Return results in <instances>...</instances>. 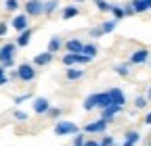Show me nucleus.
Wrapping results in <instances>:
<instances>
[{"mask_svg":"<svg viewBox=\"0 0 151 146\" xmlns=\"http://www.w3.org/2000/svg\"><path fill=\"white\" fill-rule=\"evenodd\" d=\"M107 127H109V123H107V121H103V119L99 117V119H94V121H88V123L84 125V134H94V136H105V132H107Z\"/></svg>","mask_w":151,"mask_h":146,"instance_id":"obj_3","label":"nucleus"},{"mask_svg":"<svg viewBox=\"0 0 151 146\" xmlns=\"http://www.w3.org/2000/svg\"><path fill=\"white\" fill-rule=\"evenodd\" d=\"M109 13L113 15V19H116V21H122L124 17H126L124 15V6H120V4H111L109 6Z\"/></svg>","mask_w":151,"mask_h":146,"instance_id":"obj_21","label":"nucleus"},{"mask_svg":"<svg viewBox=\"0 0 151 146\" xmlns=\"http://www.w3.org/2000/svg\"><path fill=\"white\" fill-rule=\"evenodd\" d=\"M63 48H65V54H80L84 50V42L80 38H69V40H65Z\"/></svg>","mask_w":151,"mask_h":146,"instance_id":"obj_10","label":"nucleus"},{"mask_svg":"<svg viewBox=\"0 0 151 146\" xmlns=\"http://www.w3.org/2000/svg\"><path fill=\"white\" fill-rule=\"evenodd\" d=\"M113 146H118V144H113Z\"/></svg>","mask_w":151,"mask_h":146,"instance_id":"obj_48","label":"nucleus"},{"mask_svg":"<svg viewBox=\"0 0 151 146\" xmlns=\"http://www.w3.org/2000/svg\"><path fill=\"white\" fill-rule=\"evenodd\" d=\"M88 35H90V38H97V40H99V38H103L105 33H103L101 25H97V27H90V29H88Z\"/></svg>","mask_w":151,"mask_h":146,"instance_id":"obj_33","label":"nucleus"},{"mask_svg":"<svg viewBox=\"0 0 151 146\" xmlns=\"http://www.w3.org/2000/svg\"><path fill=\"white\" fill-rule=\"evenodd\" d=\"M84 146H101V144H99V140H97V138H88Z\"/></svg>","mask_w":151,"mask_h":146,"instance_id":"obj_40","label":"nucleus"},{"mask_svg":"<svg viewBox=\"0 0 151 146\" xmlns=\"http://www.w3.org/2000/svg\"><path fill=\"white\" fill-rule=\"evenodd\" d=\"M82 54H86V57H90V59H97L99 57V46L97 44H84Z\"/></svg>","mask_w":151,"mask_h":146,"instance_id":"obj_20","label":"nucleus"},{"mask_svg":"<svg viewBox=\"0 0 151 146\" xmlns=\"http://www.w3.org/2000/svg\"><path fill=\"white\" fill-rule=\"evenodd\" d=\"M149 59H151V50L141 46V48H137V50H132V52H130L128 63H130V65H145Z\"/></svg>","mask_w":151,"mask_h":146,"instance_id":"obj_5","label":"nucleus"},{"mask_svg":"<svg viewBox=\"0 0 151 146\" xmlns=\"http://www.w3.org/2000/svg\"><path fill=\"white\" fill-rule=\"evenodd\" d=\"M57 9H59V0H44V15L50 17Z\"/></svg>","mask_w":151,"mask_h":146,"instance_id":"obj_22","label":"nucleus"},{"mask_svg":"<svg viewBox=\"0 0 151 146\" xmlns=\"http://www.w3.org/2000/svg\"><path fill=\"white\" fill-rule=\"evenodd\" d=\"M23 9H25V15L29 19L32 17H42L44 15V0H25Z\"/></svg>","mask_w":151,"mask_h":146,"instance_id":"obj_4","label":"nucleus"},{"mask_svg":"<svg viewBox=\"0 0 151 146\" xmlns=\"http://www.w3.org/2000/svg\"><path fill=\"white\" fill-rule=\"evenodd\" d=\"M122 111H124V106L111 104V106H107V108H105V111H101V119H103V121H107V123H113V119H116Z\"/></svg>","mask_w":151,"mask_h":146,"instance_id":"obj_12","label":"nucleus"},{"mask_svg":"<svg viewBox=\"0 0 151 146\" xmlns=\"http://www.w3.org/2000/svg\"><path fill=\"white\" fill-rule=\"evenodd\" d=\"M17 73H19V82L29 84V82H34V79H36L38 69H36L32 63H21V65H17Z\"/></svg>","mask_w":151,"mask_h":146,"instance_id":"obj_2","label":"nucleus"},{"mask_svg":"<svg viewBox=\"0 0 151 146\" xmlns=\"http://www.w3.org/2000/svg\"><path fill=\"white\" fill-rule=\"evenodd\" d=\"M17 50H19V48H17L15 42H6V44L0 46V65L6 63V61H13L15 54H17Z\"/></svg>","mask_w":151,"mask_h":146,"instance_id":"obj_8","label":"nucleus"},{"mask_svg":"<svg viewBox=\"0 0 151 146\" xmlns=\"http://www.w3.org/2000/svg\"><path fill=\"white\" fill-rule=\"evenodd\" d=\"M113 102H111V96H109V92H101V100H99V111H105L107 106H111Z\"/></svg>","mask_w":151,"mask_h":146,"instance_id":"obj_25","label":"nucleus"},{"mask_svg":"<svg viewBox=\"0 0 151 146\" xmlns=\"http://www.w3.org/2000/svg\"><path fill=\"white\" fill-rule=\"evenodd\" d=\"M113 73L120 77H128L130 75V63H118V65H113Z\"/></svg>","mask_w":151,"mask_h":146,"instance_id":"obj_19","label":"nucleus"},{"mask_svg":"<svg viewBox=\"0 0 151 146\" xmlns=\"http://www.w3.org/2000/svg\"><path fill=\"white\" fill-rule=\"evenodd\" d=\"M13 119L17 123H25V121H29V113L21 111V108H15V111H13Z\"/></svg>","mask_w":151,"mask_h":146,"instance_id":"obj_24","label":"nucleus"},{"mask_svg":"<svg viewBox=\"0 0 151 146\" xmlns=\"http://www.w3.org/2000/svg\"><path fill=\"white\" fill-rule=\"evenodd\" d=\"M6 31H9V23L6 21H0V38L6 35Z\"/></svg>","mask_w":151,"mask_h":146,"instance_id":"obj_38","label":"nucleus"},{"mask_svg":"<svg viewBox=\"0 0 151 146\" xmlns=\"http://www.w3.org/2000/svg\"><path fill=\"white\" fill-rule=\"evenodd\" d=\"M99 100H101V92H92V94H88L86 98H84V102H82V106H84V111H99Z\"/></svg>","mask_w":151,"mask_h":146,"instance_id":"obj_11","label":"nucleus"},{"mask_svg":"<svg viewBox=\"0 0 151 146\" xmlns=\"http://www.w3.org/2000/svg\"><path fill=\"white\" fill-rule=\"evenodd\" d=\"M63 46H65V40L61 38L59 33H55L52 38L48 40V46H46V52H50V54H57L59 50H63Z\"/></svg>","mask_w":151,"mask_h":146,"instance_id":"obj_13","label":"nucleus"},{"mask_svg":"<svg viewBox=\"0 0 151 146\" xmlns=\"http://www.w3.org/2000/svg\"><path fill=\"white\" fill-rule=\"evenodd\" d=\"M86 75V69H80V67H69L65 69V79L67 82H78Z\"/></svg>","mask_w":151,"mask_h":146,"instance_id":"obj_15","label":"nucleus"},{"mask_svg":"<svg viewBox=\"0 0 151 146\" xmlns=\"http://www.w3.org/2000/svg\"><path fill=\"white\" fill-rule=\"evenodd\" d=\"M52 132H55V136H78L80 127H78V123H73L69 119H59L55 123Z\"/></svg>","mask_w":151,"mask_h":146,"instance_id":"obj_1","label":"nucleus"},{"mask_svg":"<svg viewBox=\"0 0 151 146\" xmlns=\"http://www.w3.org/2000/svg\"><path fill=\"white\" fill-rule=\"evenodd\" d=\"M11 27L15 29V31H25L27 27H29V17L25 15V13H19V15H15L13 19H11Z\"/></svg>","mask_w":151,"mask_h":146,"instance_id":"obj_9","label":"nucleus"},{"mask_svg":"<svg viewBox=\"0 0 151 146\" xmlns=\"http://www.w3.org/2000/svg\"><path fill=\"white\" fill-rule=\"evenodd\" d=\"M61 115H63V111H61V108L52 106L50 111H48V115H46V117H48V119H55V121H59V117H61Z\"/></svg>","mask_w":151,"mask_h":146,"instance_id":"obj_34","label":"nucleus"},{"mask_svg":"<svg viewBox=\"0 0 151 146\" xmlns=\"http://www.w3.org/2000/svg\"><path fill=\"white\" fill-rule=\"evenodd\" d=\"M32 108H34L36 115H48V111L52 108V104H50V100L46 96H36L32 100Z\"/></svg>","mask_w":151,"mask_h":146,"instance_id":"obj_7","label":"nucleus"},{"mask_svg":"<svg viewBox=\"0 0 151 146\" xmlns=\"http://www.w3.org/2000/svg\"><path fill=\"white\" fill-rule=\"evenodd\" d=\"M132 102H134V108H139V111H141V108H147V104H149V100H147L145 94H139Z\"/></svg>","mask_w":151,"mask_h":146,"instance_id":"obj_28","label":"nucleus"},{"mask_svg":"<svg viewBox=\"0 0 151 146\" xmlns=\"http://www.w3.org/2000/svg\"><path fill=\"white\" fill-rule=\"evenodd\" d=\"M80 15V9L78 6H73V4H69V6H63V11H61V17L65 21H69V19H73V17H78Z\"/></svg>","mask_w":151,"mask_h":146,"instance_id":"obj_18","label":"nucleus"},{"mask_svg":"<svg viewBox=\"0 0 151 146\" xmlns=\"http://www.w3.org/2000/svg\"><path fill=\"white\" fill-rule=\"evenodd\" d=\"M109 92V96H111V102L113 104H118V106H126V94L122 92L120 88H111V90H107Z\"/></svg>","mask_w":151,"mask_h":146,"instance_id":"obj_16","label":"nucleus"},{"mask_svg":"<svg viewBox=\"0 0 151 146\" xmlns=\"http://www.w3.org/2000/svg\"><path fill=\"white\" fill-rule=\"evenodd\" d=\"M32 33H34V27H27L25 31H21L17 35V40H15V44H17V48H25L29 42H32Z\"/></svg>","mask_w":151,"mask_h":146,"instance_id":"obj_17","label":"nucleus"},{"mask_svg":"<svg viewBox=\"0 0 151 146\" xmlns=\"http://www.w3.org/2000/svg\"><path fill=\"white\" fill-rule=\"evenodd\" d=\"M25 100H34V96L27 92V94H19V96H15V98H13V102H15L17 106H19V104H23Z\"/></svg>","mask_w":151,"mask_h":146,"instance_id":"obj_32","label":"nucleus"},{"mask_svg":"<svg viewBox=\"0 0 151 146\" xmlns=\"http://www.w3.org/2000/svg\"><path fill=\"white\" fill-rule=\"evenodd\" d=\"M92 59L90 57H86V54H63V59H61V63H63V67H73V65H88Z\"/></svg>","mask_w":151,"mask_h":146,"instance_id":"obj_6","label":"nucleus"},{"mask_svg":"<svg viewBox=\"0 0 151 146\" xmlns=\"http://www.w3.org/2000/svg\"><path fill=\"white\" fill-rule=\"evenodd\" d=\"M130 4L132 9H134V13H147V4H145V0H130Z\"/></svg>","mask_w":151,"mask_h":146,"instance_id":"obj_27","label":"nucleus"},{"mask_svg":"<svg viewBox=\"0 0 151 146\" xmlns=\"http://www.w3.org/2000/svg\"><path fill=\"white\" fill-rule=\"evenodd\" d=\"M122 6H124V15H126V17H132V15H137V13H134V9H132V4H130V0H128L126 4H122Z\"/></svg>","mask_w":151,"mask_h":146,"instance_id":"obj_37","label":"nucleus"},{"mask_svg":"<svg viewBox=\"0 0 151 146\" xmlns=\"http://www.w3.org/2000/svg\"><path fill=\"white\" fill-rule=\"evenodd\" d=\"M145 146H151V136L147 138V144H145Z\"/></svg>","mask_w":151,"mask_h":146,"instance_id":"obj_46","label":"nucleus"},{"mask_svg":"<svg viewBox=\"0 0 151 146\" xmlns=\"http://www.w3.org/2000/svg\"><path fill=\"white\" fill-rule=\"evenodd\" d=\"M145 4H147V9L151 11V0H145Z\"/></svg>","mask_w":151,"mask_h":146,"instance_id":"obj_45","label":"nucleus"},{"mask_svg":"<svg viewBox=\"0 0 151 146\" xmlns=\"http://www.w3.org/2000/svg\"><path fill=\"white\" fill-rule=\"evenodd\" d=\"M52 59H55V54H50V52H40V54H36L34 57V61H32V65L34 67H46V65H50L52 63Z\"/></svg>","mask_w":151,"mask_h":146,"instance_id":"obj_14","label":"nucleus"},{"mask_svg":"<svg viewBox=\"0 0 151 146\" xmlns=\"http://www.w3.org/2000/svg\"><path fill=\"white\" fill-rule=\"evenodd\" d=\"M116 27H118V21H116V19H107V21L101 23L103 33H113V31H116Z\"/></svg>","mask_w":151,"mask_h":146,"instance_id":"obj_23","label":"nucleus"},{"mask_svg":"<svg viewBox=\"0 0 151 146\" xmlns=\"http://www.w3.org/2000/svg\"><path fill=\"white\" fill-rule=\"evenodd\" d=\"M122 146H137V144H132V142H126V140H124V144H122Z\"/></svg>","mask_w":151,"mask_h":146,"instance_id":"obj_44","label":"nucleus"},{"mask_svg":"<svg viewBox=\"0 0 151 146\" xmlns=\"http://www.w3.org/2000/svg\"><path fill=\"white\" fill-rule=\"evenodd\" d=\"M145 96H147V100H149V102H151V88H149V90H147V94H145Z\"/></svg>","mask_w":151,"mask_h":146,"instance_id":"obj_43","label":"nucleus"},{"mask_svg":"<svg viewBox=\"0 0 151 146\" xmlns=\"http://www.w3.org/2000/svg\"><path fill=\"white\" fill-rule=\"evenodd\" d=\"M2 67H4V69H13V67H17V65H15V59H13V61H6V63H2Z\"/></svg>","mask_w":151,"mask_h":146,"instance_id":"obj_41","label":"nucleus"},{"mask_svg":"<svg viewBox=\"0 0 151 146\" xmlns=\"http://www.w3.org/2000/svg\"><path fill=\"white\" fill-rule=\"evenodd\" d=\"M92 2H94V6H97L101 13H109V2H107V0H92Z\"/></svg>","mask_w":151,"mask_h":146,"instance_id":"obj_31","label":"nucleus"},{"mask_svg":"<svg viewBox=\"0 0 151 146\" xmlns=\"http://www.w3.org/2000/svg\"><path fill=\"white\" fill-rule=\"evenodd\" d=\"M124 140H126V142H132V144H137V142L141 140V134H139L137 130H128V132L124 134Z\"/></svg>","mask_w":151,"mask_h":146,"instance_id":"obj_26","label":"nucleus"},{"mask_svg":"<svg viewBox=\"0 0 151 146\" xmlns=\"http://www.w3.org/2000/svg\"><path fill=\"white\" fill-rule=\"evenodd\" d=\"M73 2H80V4H82V2H86V0H73Z\"/></svg>","mask_w":151,"mask_h":146,"instance_id":"obj_47","label":"nucleus"},{"mask_svg":"<svg viewBox=\"0 0 151 146\" xmlns=\"http://www.w3.org/2000/svg\"><path fill=\"white\" fill-rule=\"evenodd\" d=\"M99 144H101V146H113V144H116V140H113V136L105 134V136L99 140Z\"/></svg>","mask_w":151,"mask_h":146,"instance_id":"obj_35","label":"nucleus"},{"mask_svg":"<svg viewBox=\"0 0 151 146\" xmlns=\"http://www.w3.org/2000/svg\"><path fill=\"white\" fill-rule=\"evenodd\" d=\"M15 79H19V73H17V67L9 71V82H15Z\"/></svg>","mask_w":151,"mask_h":146,"instance_id":"obj_39","label":"nucleus"},{"mask_svg":"<svg viewBox=\"0 0 151 146\" xmlns=\"http://www.w3.org/2000/svg\"><path fill=\"white\" fill-rule=\"evenodd\" d=\"M143 123H145V125H151V111H149V113L143 117Z\"/></svg>","mask_w":151,"mask_h":146,"instance_id":"obj_42","label":"nucleus"},{"mask_svg":"<svg viewBox=\"0 0 151 146\" xmlns=\"http://www.w3.org/2000/svg\"><path fill=\"white\" fill-rule=\"evenodd\" d=\"M6 84H9V73H6V69L2 65H0V88L6 86Z\"/></svg>","mask_w":151,"mask_h":146,"instance_id":"obj_36","label":"nucleus"},{"mask_svg":"<svg viewBox=\"0 0 151 146\" xmlns=\"http://www.w3.org/2000/svg\"><path fill=\"white\" fill-rule=\"evenodd\" d=\"M19 6H21V2H19V0H4V11H9V13L19 11Z\"/></svg>","mask_w":151,"mask_h":146,"instance_id":"obj_29","label":"nucleus"},{"mask_svg":"<svg viewBox=\"0 0 151 146\" xmlns=\"http://www.w3.org/2000/svg\"><path fill=\"white\" fill-rule=\"evenodd\" d=\"M86 140H88V138H86V134H82V132H80L78 136H73L71 146H84V144H86Z\"/></svg>","mask_w":151,"mask_h":146,"instance_id":"obj_30","label":"nucleus"}]
</instances>
